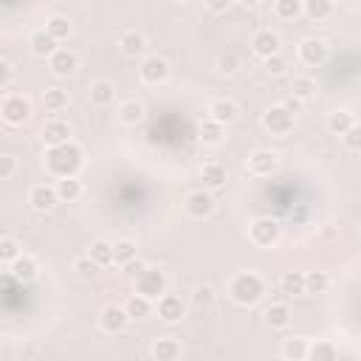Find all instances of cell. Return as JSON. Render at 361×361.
<instances>
[{"instance_id": "cell-6", "label": "cell", "mask_w": 361, "mask_h": 361, "mask_svg": "<svg viewBox=\"0 0 361 361\" xmlns=\"http://www.w3.org/2000/svg\"><path fill=\"white\" fill-rule=\"evenodd\" d=\"M214 209H217V200H214V195H212L209 189H203V186L195 189V192H189V195L183 197V212H186L189 217H195V220L212 217Z\"/></svg>"}, {"instance_id": "cell-28", "label": "cell", "mask_w": 361, "mask_h": 361, "mask_svg": "<svg viewBox=\"0 0 361 361\" xmlns=\"http://www.w3.org/2000/svg\"><path fill=\"white\" fill-rule=\"evenodd\" d=\"M54 189H56V195H59V203H73V200H79L82 192H85V186H82L79 178H59V180L54 183Z\"/></svg>"}, {"instance_id": "cell-32", "label": "cell", "mask_w": 361, "mask_h": 361, "mask_svg": "<svg viewBox=\"0 0 361 361\" xmlns=\"http://www.w3.org/2000/svg\"><path fill=\"white\" fill-rule=\"evenodd\" d=\"M87 257H90L99 268L113 265V243H107V240H93V243L87 245Z\"/></svg>"}, {"instance_id": "cell-35", "label": "cell", "mask_w": 361, "mask_h": 361, "mask_svg": "<svg viewBox=\"0 0 361 361\" xmlns=\"http://www.w3.org/2000/svg\"><path fill=\"white\" fill-rule=\"evenodd\" d=\"M290 96L302 104V102H310L313 96H316V82L310 79V76H293V82H290Z\"/></svg>"}, {"instance_id": "cell-40", "label": "cell", "mask_w": 361, "mask_h": 361, "mask_svg": "<svg viewBox=\"0 0 361 361\" xmlns=\"http://www.w3.org/2000/svg\"><path fill=\"white\" fill-rule=\"evenodd\" d=\"M214 68H217V73H220V76H234V73L243 68V59H240V54L226 51V54H220V56H217Z\"/></svg>"}, {"instance_id": "cell-11", "label": "cell", "mask_w": 361, "mask_h": 361, "mask_svg": "<svg viewBox=\"0 0 361 361\" xmlns=\"http://www.w3.org/2000/svg\"><path fill=\"white\" fill-rule=\"evenodd\" d=\"M279 48H282V39H279L276 31H271V28H259V31H254V37H251V51H254V56H259V59L265 62V59L276 56Z\"/></svg>"}, {"instance_id": "cell-37", "label": "cell", "mask_w": 361, "mask_h": 361, "mask_svg": "<svg viewBox=\"0 0 361 361\" xmlns=\"http://www.w3.org/2000/svg\"><path fill=\"white\" fill-rule=\"evenodd\" d=\"M279 288L288 296H302L305 293V274L302 271H285L279 276Z\"/></svg>"}, {"instance_id": "cell-13", "label": "cell", "mask_w": 361, "mask_h": 361, "mask_svg": "<svg viewBox=\"0 0 361 361\" xmlns=\"http://www.w3.org/2000/svg\"><path fill=\"white\" fill-rule=\"evenodd\" d=\"M155 313H158V319L164 324H175V322H180L186 316V302L180 296H175V293H164L155 302Z\"/></svg>"}, {"instance_id": "cell-47", "label": "cell", "mask_w": 361, "mask_h": 361, "mask_svg": "<svg viewBox=\"0 0 361 361\" xmlns=\"http://www.w3.org/2000/svg\"><path fill=\"white\" fill-rule=\"evenodd\" d=\"M14 82V65L8 59H0V90H8Z\"/></svg>"}, {"instance_id": "cell-39", "label": "cell", "mask_w": 361, "mask_h": 361, "mask_svg": "<svg viewBox=\"0 0 361 361\" xmlns=\"http://www.w3.org/2000/svg\"><path fill=\"white\" fill-rule=\"evenodd\" d=\"M68 93L65 90H59V87H45L42 90V104H45V110L48 113H62L65 107H68Z\"/></svg>"}, {"instance_id": "cell-7", "label": "cell", "mask_w": 361, "mask_h": 361, "mask_svg": "<svg viewBox=\"0 0 361 361\" xmlns=\"http://www.w3.org/2000/svg\"><path fill=\"white\" fill-rule=\"evenodd\" d=\"M327 54H330V48H327V42H324L322 37H305V39L299 42V48H296L299 62L307 65V68L324 65V62H327Z\"/></svg>"}, {"instance_id": "cell-31", "label": "cell", "mask_w": 361, "mask_h": 361, "mask_svg": "<svg viewBox=\"0 0 361 361\" xmlns=\"http://www.w3.org/2000/svg\"><path fill=\"white\" fill-rule=\"evenodd\" d=\"M200 141L206 147H220L226 141V127L217 124V121H212V118H203V124H200Z\"/></svg>"}, {"instance_id": "cell-4", "label": "cell", "mask_w": 361, "mask_h": 361, "mask_svg": "<svg viewBox=\"0 0 361 361\" xmlns=\"http://www.w3.org/2000/svg\"><path fill=\"white\" fill-rule=\"evenodd\" d=\"M34 107H31V99L23 96V93H6L3 102H0V118L8 124V127H23L28 124Z\"/></svg>"}, {"instance_id": "cell-21", "label": "cell", "mask_w": 361, "mask_h": 361, "mask_svg": "<svg viewBox=\"0 0 361 361\" xmlns=\"http://www.w3.org/2000/svg\"><path fill=\"white\" fill-rule=\"evenodd\" d=\"M206 113H209L206 118H212V121H217V124H223V127H226V124H231V121L237 118V113H240V110H237V104H234L231 99H212Z\"/></svg>"}, {"instance_id": "cell-14", "label": "cell", "mask_w": 361, "mask_h": 361, "mask_svg": "<svg viewBox=\"0 0 361 361\" xmlns=\"http://www.w3.org/2000/svg\"><path fill=\"white\" fill-rule=\"evenodd\" d=\"M48 68H51V73H54V76H59V79L73 76V73H76V68H79V54H76V51H71V48H62V45H59V51L48 59Z\"/></svg>"}, {"instance_id": "cell-23", "label": "cell", "mask_w": 361, "mask_h": 361, "mask_svg": "<svg viewBox=\"0 0 361 361\" xmlns=\"http://www.w3.org/2000/svg\"><path fill=\"white\" fill-rule=\"evenodd\" d=\"M8 271H11V276H14L17 282H31V279H37L39 265H37V259H34V257L23 254L20 259H14V262L8 265Z\"/></svg>"}, {"instance_id": "cell-15", "label": "cell", "mask_w": 361, "mask_h": 361, "mask_svg": "<svg viewBox=\"0 0 361 361\" xmlns=\"http://www.w3.org/2000/svg\"><path fill=\"white\" fill-rule=\"evenodd\" d=\"M56 203H59V195H56L54 186H48V183H37V186L28 189V206H31L34 212L45 214V212H51Z\"/></svg>"}, {"instance_id": "cell-5", "label": "cell", "mask_w": 361, "mask_h": 361, "mask_svg": "<svg viewBox=\"0 0 361 361\" xmlns=\"http://www.w3.org/2000/svg\"><path fill=\"white\" fill-rule=\"evenodd\" d=\"M282 237V226L274 217H254L248 223V240L257 248H274Z\"/></svg>"}, {"instance_id": "cell-1", "label": "cell", "mask_w": 361, "mask_h": 361, "mask_svg": "<svg viewBox=\"0 0 361 361\" xmlns=\"http://www.w3.org/2000/svg\"><path fill=\"white\" fill-rule=\"evenodd\" d=\"M45 169L59 180V178H76V172L85 164V149L76 141H68L62 147H51L45 149Z\"/></svg>"}, {"instance_id": "cell-36", "label": "cell", "mask_w": 361, "mask_h": 361, "mask_svg": "<svg viewBox=\"0 0 361 361\" xmlns=\"http://www.w3.org/2000/svg\"><path fill=\"white\" fill-rule=\"evenodd\" d=\"M71 268H73V276H76L79 282H93V279L99 276V271H102V268L87 257V254H85V257H76Z\"/></svg>"}, {"instance_id": "cell-45", "label": "cell", "mask_w": 361, "mask_h": 361, "mask_svg": "<svg viewBox=\"0 0 361 361\" xmlns=\"http://www.w3.org/2000/svg\"><path fill=\"white\" fill-rule=\"evenodd\" d=\"M262 68H265V73H268V76H282V73H288V59H285L282 54H276V56L265 59V62H262Z\"/></svg>"}, {"instance_id": "cell-18", "label": "cell", "mask_w": 361, "mask_h": 361, "mask_svg": "<svg viewBox=\"0 0 361 361\" xmlns=\"http://www.w3.org/2000/svg\"><path fill=\"white\" fill-rule=\"evenodd\" d=\"M118 51H121V56H127V59H138V56H144V51H147V37H144L141 31H124V34L118 37Z\"/></svg>"}, {"instance_id": "cell-26", "label": "cell", "mask_w": 361, "mask_h": 361, "mask_svg": "<svg viewBox=\"0 0 361 361\" xmlns=\"http://www.w3.org/2000/svg\"><path fill=\"white\" fill-rule=\"evenodd\" d=\"M353 127H355V118H353V113L344 110V107H338V110H333V113L327 116V130H330L333 135H341V138H344Z\"/></svg>"}, {"instance_id": "cell-34", "label": "cell", "mask_w": 361, "mask_h": 361, "mask_svg": "<svg viewBox=\"0 0 361 361\" xmlns=\"http://www.w3.org/2000/svg\"><path fill=\"white\" fill-rule=\"evenodd\" d=\"M45 31H48L56 42H65V39L71 37V20H68L65 14H51V17L45 20Z\"/></svg>"}, {"instance_id": "cell-24", "label": "cell", "mask_w": 361, "mask_h": 361, "mask_svg": "<svg viewBox=\"0 0 361 361\" xmlns=\"http://www.w3.org/2000/svg\"><path fill=\"white\" fill-rule=\"evenodd\" d=\"M265 324L271 330H285L290 324V307L285 302H271L265 307Z\"/></svg>"}, {"instance_id": "cell-2", "label": "cell", "mask_w": 361, "mask_h": 361, "mask_svg": "<svg viewBox=\"0 0 361 361\" xmlns=\"http://www.w3.org/2000/svg\"><path fill=\"white\" fill-rule=\"evenodd\" d=\"M226 293H228V299H231L234 305H240V307H254V305L265 296V282H262V276H259L257 271H237V274L228 279Z\"/></svg>"}, {"instance_id": "cell-20", "label": "cell", "mask_w": 361, "mask_h": 361, "mask_svg": "<svg viewBox=\"0 0 361 361\" xmlns=\"http://www.w3.org/2000/svg\"><path fill=\"white\" fill-rule=\"evenodd\" d=\"M180 353H183V347L175 336H158L152 341V358L155 361H178Z\"/></svg>"}, {"instance_id": "cell-29", "label": "cell", "mask_w": 361, "mask_h": 361, "mask_svg": "<svg viewBox=\"0 0 361 361\" xmlns=\"http://www.w3.org/2000/svg\"><path fill=\"white\" fill-rule=\"evenodd\" d=\"M138 259V245L133 243V240H116L113 243V265H121V268H127L130 262H135Z\"/></svg>"}, {"instance_id": "cell-49", "label": "cell", "mask_w": 361, "mask_h": 361, "mask_svg": "<svg viewBox=\"0 0 361 361\" xmlns=\"http://www.w3.org/2000/svg\"><path fill=\"white\" fill-rule=\"evenodd\" d=\"M206 8H209V11H214V14H220V11H228V8H231V3H228V0H220V3H206Z\"/></svg>"}, {"instance_id": "cell-22", "label": "cell", "mask_w": 361, "mask_h": 361, "mask_svg": "<svg viewBox=\"0 0 361 361\" xmlns=\"http://www.w3.org/2000/svg\"><path fill=\"white\" fill-rule=\"evenodd\" d=\"M307 350H310V341L305 336H288L282 341V358L285 361H307Z\"/></svg>"}, {"instance_id": "cell-46", "label": "cell", "mask_w": 361, "mask_h": 361, "mask_svg": "<svg viewBox=\"0 0 361 361\" xmlns=\"http://www.w3.org/2000/svg\"><path fill=\"white\" fill-rule=\"evenodd\" d=\"M17 169H20V164L14 155H8V152L0 155V180H11L17 175Z\"/></svg>"}, {"instance_id": "cell-17", "label": "cell", "mask_w": 361, "mask_h": 361, "mask_svg": "<svg viewBox=\"0 0 361 361\" xmlns=\"http://www.w3.org/2000/svg\"><path fill=\"white\" fill-rule=\"evenodd\" d=\"M28 51H31V56H37V59H51V56L59 51V42H56L45 28H37V31L28 37Z\"/></svg>"}, {"instance_id": "cell-38", "label": "cell", "mask_w": 361, "mask_h": 361, "mask_svg": "<svg viewBox=\"0 0 361 361\" xmlns=\"http://www.w3.org/2000/svg\"><path fill=\"white\" fill-rule=\"evenodd\" d=\"M307 361H338V350H336L333 341L319 338V341L310 344V350H307Z\"/></svg>"}, {"instance_id": "cell-30", "label": "cell", "mask_w": 361, "mask_h": 361, "mask_svg": "<svg viewBox=\"0 0 361 361\" xmlns=\"http://www.w3.org/2000/svg\"><path fill=\"white\" fill-rule=\"evenodd\" d=\"M124 310H127L130 322H144L147 316H152V302L144 299V296H138V293H133V296L124 302Z\"/></svg>"}, {"instance_id": "cell-41", "label": "cell", "mask_w": 361, "mask_h": 361, "mask_svg": "<svg viewBox=\"0 0 361 361\" xmlns=\"http://www.w3.org/2000/svg\"><path fill=\"white\" fill-rule=\"evenodd\" d=\"M327 288H330V274H324V271L305 274V293H324Z\"/></svg>"}, {"instance_id": "cell-44", "label": "cell", "mask_w": 361, "mask_h": 361, "mask_svg": "<svg viewBox=\"0 0 361 361\" xmlns=\"http://www.w3.org/2000/svg\"><path fill=\"white\" fill-rule=\"evenodd\" d=\"M192 305H195L197 310L212 307V305H214V288H212V285H195V288H192Z\"/></svg>"}, {"instance_id": "cell-50", "label": "cell", "mask_w": 361, "mask_h": 361, "mask_svg": "<svg viewBox=\"0 0 361 361\" xmlns=\"http://www.w3.org/2000/svg\"><path fill=\"white\" fill-rule=\"evenodd\" d=\"M144 268H147V265H144V262H141V259H135V262H130V265H127V274H130V276H133V279H135V276H138V274H141V271H144Z\"/></svg>"}, {"instance_id": "cell-8", "label": "cell", "mask_w": 361, "mask_h": 361, "mask_svg": "<svg viewBox=\"0 0 361 361\" xmlns=\"http://www.w3.org/2000/svg\"><path fill=\"white\" fill-rule=\"evenodd\" d=\"M262 127L271 133V135H288L293 130V113L285 107V104H271L265 107L262 113Z\"/></svg>"}, {"instance_id": "cell-43", "label": "cell", "mask_w": 361, "mask_h": 361, "mask_svg": "<svg viewBox=\"0 0 361 361\" xmlns=\"http://www.w3.org/2000/svg\"><path fill=\"white\" fill-rule=\"evenodd\" d=\"M274 14L279 17V20H296V17H302V3L299 0H276L274 3Z\"/></svg>"}, {"instance_id": "cell-19", "label": "cell", "mask_w": 361, "mask_h": 361, "mask_svg": "<svg viewBox=\"0 0 361 361\" xmlns=\"http://www.w3.org/2000/svg\"><path fill=\"white\" fill-rule=\"evenodd\" d=\"M226 178H228V172H226V166L217 164V161H209V164L200 166V183H203V189H209V192L223 189V186H226Z\"/></svg>"}, {"instance_id": "cell-12", "label": "cell", "mask_w": 361, "mask_h": 361, "mask_svg": "<svg viewBox=\"0 0 361 361\" xmlns=\"http://www.w3.org/2000/svg\"><path fill=\"white\" fill-rule=\"evenodd\" d=\"M127 324H130V316H127L124 305H104V307L99 310V327H102L104 333H110V336L124 333Z\"/></svg>"}, {"instance_id": "cell-9", "label": "cell", "mask_w": 361, "mask_h": 361, "mask_svg": "<svg viewBox=\"0 0 361 361\" xmlns=\"http://www.w3.org/2000/svg\"><path fill=\"white\" fill-rule=\"evenodd\" d=\"M138 79L144 85H164L169 79V62L164 56H158V54L144 56L141 65H138Z\"/></svg>"}, {"instance_id": "cell-51", "label": "cell", "mask_w": 361, "mask_h": 361, "mask_svg": "<svg viewBox=\"0 0 361 361\" xmlns=\"http://www.w3.org/2000/svg\"><path fill=\"white\" fill-rule=\"evenodd\" d=\"M358 237H361V226H358Z\"/></svg>"}, {"instance_id": "cell-42", "label": "cell", "mask_w": 361, "mask_h": 361, "mask_svg": "<svg viewBox=\"0 0 361 361\" xmlns=\"http://www.w3.org/2000/svg\"><path fill=\"white\" fill-rule=\"evenodd\" d=\"M20 257H23V248H20V243H17L14 237H8V234H6V237L0 240V262L8 268V265H11L14 259H20Z\"/></svg>"}, {"instance_id": "cell-25", "label": "cell", "mask_w": 361, "mask_h": 361, "mask_svg": "<svg viewBox=\"0 0 361 361\" xmlns=\"http://www.w3.org/2000/svg\"><path fill=\"white\" fill-rule=\"evenodd\" d=\"M144 104L138 102V99H127V102H121L118 104V121L124 124V127H135V124H141L144 121Z\"/></svg>"}, {"instance_id": "cell-48", "label": "cell", "mask_w": 361, "mask_h": 361, "mask_svg": "<svg viewBox=\"0 0 361 361\" xmlns=\"http://www.w3.org/2000/svg\"><path fill=\"white\" fill-rule=\"evenodd\" d=\"M341 141H344V147H347L350 152H361V124H355Z\"/></svg>"}, {"instance_id": "cell-10", "label": "cell", "mask_w": 361, "mask_h": 361, "mask_svg": "<svg viewBox=\"0 0 361 361\" xmlns=\"http://www.w3.org/2000/svg\"><path fill=\"white\" fill-rule=\"evenodd\" d=\"M245 169L254 178H271L279 169V152H274V149H254L248 155V161H245Z\"/></svg>"}, {"instance_id": "cell-27", "label": "cell", "mask_w": 361, "mask_h": 361, "mask_svg": "<svg viewBox=\"0 0 361 361\" xmlns=\"http://www.w3.org/2000/svg\"><path fill=\"white\" fill-rule=\"evenodd\" d=\"M113 102H116V87H113V82L99 79V82L90 85V104H96V107H110Z\"/></svg>"}, {"instance_id": "cell-3", "label": "cell", "mask_w": 361, "mask_h": 361, "mask_svg": "<svg viewBox=\"0 0 361 361\" xmlns=\"http://www.w3.org/2000/svg\"><path fill=\"white\" fill-rule=\"evenodd\" d=\"M166 285H169V279H166L164 268L147 265V268L133 279V293H138V296H144V299H149V302H158V299L166 293Z\"/></svg>"}, {"instance_id": "cell-16", "label": "cell", "mask_w": 361, "mask_h": 361, "mask_svg": "<svg viewBox=\"0 0 361 361\" xmlns=\"http://www.w3.org/2000/svg\"><path fill=\"white\" fill-rule=\"evenodd\" d=\"M39 138H42V144H45L48 149H51V147H62V144L71 141V127H68V121H62V118H51V121L42 124Z\"/></svg>"}, {"instance_id": "cell-33", "label": "cell", "mask_w": 361, "mask_h": 361, "mask_svg": "<svg viewBox=\"0 0 361 361\" xmlns=\"http://www.w3.org/2000/svg\"><path fill=\"white\" fill-rule=\"evenodd\" d=\"M302 14L307 20H313V23H322V20H327L333 14V3L330 0H305L302 3Z\"/></svg>"}]
</instances>
